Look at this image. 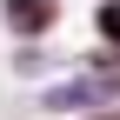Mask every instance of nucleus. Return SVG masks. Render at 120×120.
<instances>
[{
  "instance_id": "f257e3e1",
  "label": "nucleus",
  "mask_w": 120,
  "mask_h": 120,
  "mask_svg": "<svg viewBox=\"0 0 120 120\" xmlns=\"http://www.w3.org/2000/svg\"><path fill=\"white\" fill-rule=\"evenodd\" d=\"M113 94H120V73L107 67V73H80V80H60V87H47L34 107H40V113H80V107H107Z\"/></svg>"
},
{
  "instance_id": "f03ea898",
  "label": "nucleus",
  "mask_w": 120,
  "mask_h": 120,
  "mask_svg": "<svg viewBox=\"0 0 120 120\" xmlns=\"http://www.w3.org/2000/svg\"><path fill=\"white\" fill-rule=\"evenodd\" d=\"M0 20H7L13 40H40V34H53L60 0H0Z\"/></svg>"
},
{
  "instance_id": "7ed1b4c3",
  "label": "nucleus",
  "mask_w": 120,
  "mask_h": 120,
  "mask_svg": "<svg viewBox=\"0 0 120 120\" xmlns=\"http://www.w3.org/2000/svg\"><path fill=\"white\" fill-rule=\"evenodd\" d=\"M100 34L120 47V0H107V7H100Z\"/></svg>"
},
{
  "instance_id": "20e7f679",
  "label": "nucleus",
  "mask_w": 120,
  "mask_h": 120,
  "mask_svg": "<svg viewBox=\"0 0 120 120\" xmlns=\"http://www.w3.org/2000/svg\"><path fill=\"white\" fill-rule=\"evenodd\" d=\"M40 60H47L40 47H20V53H13V67H20V73H40Z\"/></svg>"
},
{
  "instance_id": "39448f33",
  "label": "nucleus",
  "mask_w": 120,
  "mask_h": 120,
  "mask_svg": "<svg viewBox=\"0 0 120 120\" xmlns=\"http://www.w3.org/2000/svg\"><path fill=\"white\" fill-rule=\"evenodd\" d=\"M87 120H120V107H100V113H87Z\"/></svg>"
}]
</instances>
